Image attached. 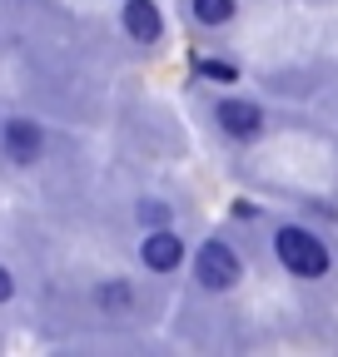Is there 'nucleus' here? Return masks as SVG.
I'll use <instances>...</instances> for the list:
<instances>
[{
    "instance_id": "1",
    "label": "nucleus",
    "mask_w": 338,
    "mask_h": 357,
    "mask_svg": "<svg viewBox=\"0 0 338 357\" xmlns=\"http://www.w3.org/2000/svg\"><path fill=\"white\" fill-rule=\"evenodd\" d=\"M274 248H279L284 268H288V273H299V278H323L328 273V248L309 229H279Z\"/></svg>"
},
{
    "instance_id": "2",
    "label": "nucleus",
    "mask_w": 338,
    "mask_h": 357,
    "mask_svg": "<svg viewBox=\"0 0 338 357\" xmlns=\"http://www.w3.org/2000/svg\"><path fill=\"white\" fill-rule=\"evenodd\" d=\"M194 273L204 288H229L239 278V258L229 253V243H204L199 258H194Z\"/></svg>"
},
{
    "instance_id": "3",
    "label": "nucleus",
    "mask_w": 338,
    "mask_h": 357,
    "mask_svg": "<svg viewBox=\"0 0 338 357\" xmlns=\"http://www.w3.org/2000/svg\"><path fill=\"white\" fill-rule=\"evenodd\" d=\"M6 154L15 159V164H35L40 159V149H45V134H40V124L35 119H6Z\"/></svg>"
},
{
    "instance_id": "4",
    "label": "nucleus",
    "mask_w": 338,
    "mask_h": 357,
    "mask_svg": "<svg viewBox=\"0 0 338 357\" xmlns=\"http://www.w3.org/2000/svg\"><path fill=\"white\" fill-rule=\"evenodd\" d=\"M124 30H130L135 40H159V30H164V20H159V10H154V0H124Z\"/></svg>"
},
{
    "instance_id": "5",
    "label": "nucleus",
    "mask_w": 338,
    "mask_h": 357,
    "mask_svg": "<svg viewBox=\"0 0 338 357\" xmlns=\"http://www.w3.org/2000/svg\"><path fill=\"white\" fill-rule=\"evenodd\" d=\"M219 124L234 134V139H249V134H259L264 114H259V105H249V100H229V105H219Z\"/></svg>"
},
{
    "instance_id": "6",
    "label": "nucleus",
    "mask_w": 338,
    "mask_h": 357,
    "mask_svg": "<svg viewBox=\"0 0 338 357\" xmlns=\"http://www.w3.org/2000/svg\"><path fill=\"white\" fill-rule=\"evenodd\" d=\"M179 258H184V248H179V238L169 234V229H154V234L145 238V263L154 268V273H169Z\"/></svg>"
},
{
    "instance_id": "7",
    "label": "nucleus",
    "mask_w": 338,
    "mask_h": 357,
    "mask_svg": "<svg viewBox=\"0 0 338 357\" xmlns=\"http://www.w3.org/2000/svg\"><path fill=\"white\" fill-rule=\"evenodd\" d=\"M194 15H199L204 25H224V20L234 15V0H194Z\"/></svg>"
},
{
    "instance_id": "8",
    "label": "nucleus",
    "mask_w": 338,
    "mask_h": 357,
    "mask_svg": "<svg viewBox=\"0 0 338 357\" xmlns=\"http://www.w3.org/2000/svg\"><path fill=\"white\" fill-rule=\"evenodd\" d=\"M130 298H135V293H130V283H105V288L95 293V303H100L105 312H119V307H130Z\"/></svg>"
},
{
    "instance_id": "9",
    "label": "nucleus",
    "mask_w": 338,
    "mask_h": 357,
    "mask_svg": "<svg viewBox=\"0 0 338 357\" xmlns=\"http://www.w3.org/2000/svg\"><path fill=\"white\" fill-rule=\"evenodd\" d=\"M199 75H209V79L229 84V79H234V65H224V60H199Z\"/></svg>"
},
{
    "instance_id": "10",
    "label": "nucleus",
    "mask_w": 338,
    "mask_h": 357,
    "mask_svg": "<svg viewBox=\"0 0 338 357\" xmlns=\"http://www.w3.org/2000/svg\"><path fill=\"white\" fill-rule=\"evenodd\" d=\"M140 218H145V223H154V229H164V223H169V208H159V204H145V208H140Z\"/></svg>"
},
{
    "instance_id": "11",
    "label": "nucleus",
    "mask_w": 338,
    "mask_h": 357,
    "mask_svg": "<svg viewBox=\"0 0 338 357\" xmlns=\"http://www.w3.org/2000/svg\"><path fill=\"white\" fill-rule=\"evenodd\" d=\"M10 288H15V283H10V273H6V268H0V303L10 298Z\"/></svg>"
}]
</instances>
